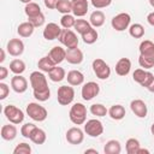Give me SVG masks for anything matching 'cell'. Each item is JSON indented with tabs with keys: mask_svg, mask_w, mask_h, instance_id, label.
Masks as SVG:
<instances>
[{
	"mask_svg": "<svg viewBox=\"0 0 154 154\" xmlns=\"http://www.w3.org/2000/svg\"><path fill=\"white\" fill-rule=\"evenodd\" d=\"M73 28L77 31V34L83 35L84 32H87L91 28V24L88 20H85V19H76V23H75Z\"/></svg>",
	"mask_w": 154,
	"mask_h": 154,
	"instance_id": "cell-35",
	"label": "cell"
},
{
	"mask_svg": "<svg viewBox=\"0 0 154 154\" xmlns=\"http://www.w3.org/2000/svg\"><path fill=\"white\" fill-rule=\"evenodd\" d=\"M75 23H76V19H75V16L67 13V14H63V17L60 18V25L64 28V29H71L75 26Z\"/></svg>",
	"mask_w": 154,
	"mask_h": 154,
	"instance_id": "cell-39",
	"label": "cell"
},
{
	"mask_svg": "<svg viewBox=\"0 0 154 154\" xmlns=\"http://www.w3.org/2000/svg\"><path fill=\"white\" fill-rule=\"evenodd\" d=\"M8 75V69L5 66H0V81H4Z\"/></svg>",
	"mask_w": 154,
	"mask_h": 154,
	"instance_id": "cell-47",
	"label": "cell"
},
{
	"mask_svg": "<svg viewBox=\"0 0 154 154\" xmlns=\"http://www.w3.org/2000/svg\"><path fill=\"white\" fill-rule=\"evenodd\" d=\"M10 94V87L4 83V82H0V100H5Z\"/></svg>",
	"mask_w": 154,
	"mask_h": 154,
	"instance_id": "cell-45",
	"label": "cell"
},
{
	"mask_svg": "<svg viewBox=\"0 0 154 154\" xmlns=\"http://www.w3.org/2000/svg\"><path fill=\"white\" fill-rule=\"evenodd\" d=\"M126 114L125 107L122 105H113L109 107L108 109V116L113 119V120H122Z\"/></svg>",
	"mask_w": 154,
	"mask_h": 154,
	"instance_id": "cell-25",
	"label": "cell"
},
{
	"mask_svg": "<svg viewBox=\"0 0 154 154\" xmlns=\"http://www.w3.org/2000/svg\"><path fill=\"white\" fill-rule=\"evenodd\" d=\"M122 152V144L118 140H109L106 142L103 147L105 154H120Z\"/></svg>",
	"mask_w": 154,
	"mask_h": 154,
	"instance_id": "cell-26",
	"label": "cell"
},
{
	"mask_svg": "<svg viewBox=\"0 0 154 154\" xmlns=\"http://www.w3.org/2000/svg\"><path fill=\"white\" fill-rule=\"evenodd\" d=\"M24 12L25 14L29 17H34L38 13H41V8H40V5L36 4V2H29V4H25V7H24Z\"/></svg>",
	"mask_w": 154,
	"mask_h": 154,
	"instance_id": "cell-38",
	"label": "cell"
},
{
	"mask_svg": "<svg viewBox=\"0 0 154 154\" xmlns=\"http://www.w3.org/2000/svg\"><path fill=\"white\" fill-rule=\"evenodd\" d=\"M4 114H5L6 119L10 123L16 124V125L23 123V120H24V112L20 108H18L17 106H14V105H7V106H5Z\"/></svg>",
	"mask_w": 154,
	"mask_h": 154,
	"instance_id": "cell-6",
	"label": "cell"
},
{
	"mask_svg": "<svg viewBox=\"0 0 154 154\" xmlns=\"http://www.w3.org/2000/svg\"><path fill=\"white\" fill-rule=\"evenodd\" d=\"M19 1H22V2H24V4H29V2H31L32 0H19Z\"/></svg>",
	"mask_w": 154,
	"mask_h": 154,
	"instance_id": "cell-54",
	"label": "cell"
},
{
	"mask_svg": "<svg viewBox=\"0 0 154 154\" xmlns=\"http://www.w3.org/2000/svg\"><path fill=\"white\" fill-rule=\"evenodd\" d=\"M84 153H85V154H88V153H94V154H97V150H96V149H85V150H84Z\"/></svg>",
	"mask_w": 154,
	"mask_h": 154,
	"instance_id": "cell-52",
	"label": "cell"
},
{
	"mask_svg": "<svg viewBox=\"0 0 154 154\" xmlns=\"http://www.w3.org/2000/svg\"><path fill=\"white\" fill-rule=\"evenodd\" d=\"M55 10L63 14H67L70 12H72V4L71 0H59L57 2Z\"/></svg>",
	"mask_w": 154,
	"mask_h": 154,
	"instance_id": "cell-34",
	"label": "cell"
},
{
	"mask_svg": "<svg viewBox=\"0 0 154 154\" xmlns=\"http://www.w3.org/2000/svg\"><path fill=\"white\" fill-rule=\"evenodd\" d=\"M28 20H29L35 28H40V26H42V25L45 24V14L41 12V13L34 16V17H29Z\"/></svg>",
	"mask_w": 154,
	"mask_h": 154,
	"instance_id": "cell-43",
	"label": "cell"
},
{
	"mask_svg": "<svg viewBox=\"0 0 154 154\" xmlns=\"http://www.w3.org/2000/svg\"><path fill=\"white\" fill-rule=\"evenodd\" d=\"M89 111L93 116H96V117H105L108 113V109L102 103H93L90 106Z\"/></svg>",
	"mask_w": 154,
	"mask_h": 154,
	"instance_id": "cell-37",
	"label": "cell"
},
{
	"mask_svg": "<svg viewBox=\"0 0 154 154\" xmlns=\"http://www.w3.org/2000/svg\"><path fill=\"white\" fill-rule=\"evenodd\" d=\"M36 125L32 124V123H25L24 125H22L20 128V135L24 137V138H30L32 131L35 130Z\"/></svg>",
	"mask_w": 154,
	"mask_h": 154,
	"instance_id": "cell-41",
	"label": "cell"
},
{
	"mask_svg": "<svg viewBox=\"0 0 154 154\" xmlns=\"http://www.w3.org/2000/svg\"><path fill=\"white\" fill-rule=\"evenodd\" d=\"M93 7L95 8H105V7H108L111 4H112V0H90Z\"/></svg>",
	"mask_w": 154,
	"mask_h": 154,
	"instance_id": "cell-44",
	"label": "cell"
},
{
	"mask_svg": "<svg viewBox=\"0 0 154 154\" xmlns=\"http://www.w3.org/2000/svg\"><path fill=\"white\" fill-rule=\"evenodd\" d=\"M147 89L150 91V93H154V77H153V79H152V82L148 84V87H147Z\"/></svg>",
	"mask_w": 154,
	"mask_h": 154,
	"instance_id": "cell-49",
	"label": "cell"
},
{
	"mask_svg": "<svg viewBox=\"0 0 154 154\" xmlns=\"http://www.w3.org/2000/svg\"><path fill=\"white\" fill-rule=\"evenodd\" d=\"M140 147H141L140 141L137 138H134V137L129 138L125 143V149H126L128 154H137V150Z\"/></svg>",
	"mask_w": 154,
	"mask_h": 154,
	"instance_id": "cell-36",
	"label": "cell"
},
{
	"mask_svg": "<svg viewBox=\"0 0 154 154\" xmlns=\"http://www.w3.org/2000/svg\"><path fill=\"white\" fill-rule=\"evenodd\" d=\"M137 154H149V150L148 149H146V148H138V150H137Z\"/></svg>",
	"mask_w": 154,
	"mask_h": 154,
	"instance_id": "cell-50",
	"label": "cell"
},
{
	"mask_svg": "<svg viewBox=\"0 0 154 154\" xmlns=\"http://www.w3.org/2000/svg\"><path fill=\"white\" fill-rule=\"evenodd\" d=\"M48 57L54 61L55 65H59L60 63H63L66 58V49L60 47V46H55L53 47L49 53H48Z\"/></svg>",
	"mask_w": 154,
	"mask_h": 154,
	"instance_id": "cell-21",
	"label": "cell"
},
{
	"mask_svg": "<svg viewBox=\"0 0 154 154\" xmlns=\"http://www.w3.org/2000/svg\"><path fill=\"white\" fill-rule=\"evenodd\" d=\"M30 153H31V147L29 143L25 142L17 144L16 148L13 149V154H30Z\"/></svg>",
	"mask_w": 154,
	"mask_h": 154,
	"instance_id": "cell-42",
	"label": "cell"
},
{
	"mask_svg": "<svg viewBox=\"0 0 154 154\" xmlns=\"http://www.w3.org/2000/svg\"><path fill=\"white\" fill-rule=\"evenodd\" d=\"M29 140L31 142H34L35 144H43L46 142V140H47V135H46L45 130H42V129H40V128L36 126Z\"/></svg>",
	"mask_w": 154,
	"mask_h": 154,
	"instance_id": "cell-30",
	"label": "cell"
},
{
	"mask_svg": "<svg viewBox=\"0 0 154 154\" xmlns=\"http://www.w3.org/2000/svg\"><path fill=\"white\" fill-rule=\"evenodd\" d=\"M25 69H26L25 63L22 59H13L10 63V71L13 72L14 75H22L25 71Z\"/></svg>",
	"mask_w": 154,
	"mask_h": 154,
	"instance_id": "cell-31",
	"label": "cell"
},
{
	"mask_svg": "<svg viewBox=\"0 0 154 154\" xmlns=\"http://www.w3.org/2000/svg\"><path fill=\"white\" fill-rule=\"evenodd\" d=\"M130 23H131V16L126 12H120L116 14L111 20V25L116 31H124L125 29H129Z\"/></svg>",
	"mask_w": 154,
	"mask_h": 154,
	"instance_id": "cell-7",
	"label": "cell"
},
{
	"mask_svg": "<svg viewBox=\"0 0 154 154\" xmlns=\"http://www.w3.org/2000/svg\"><path fill=\"white\" fill-rule=\"evenodd\" d=\"M48 77H49V79L52 82L58 83V82H61L63 79L66 78V72H65V70L63 67L57 65V66H54V69L52 71L48 72Z\"/></svg>",
	"mask_w": 154,
	"mask_h": 154,
	"instance_id": "cell-28",
	"label": "cell"
},
{
	"mask_svg": "<svg viewBox=\"0 0 154 154\" xmlns=\"http://www.w3.org/2000/svg\"><path fill=\"white\" fill-rule=\"evenodd\" d=\"M72 4V13L75 17H83L88 12V0H71Z\"/></svg>",
	"mask_w": 154,
	"mask_h": 154,
	"instance_id": "cell-19",
	"label": "cell"
},
{
	"mask_svg": "<svg viewBox=\"0 0 154 154\" xmlns=\"http://www.w3.org/2000/svg\"><path fill=\"white\" fill-rule=\"evenodd\" d=\"M73 99H75V89L71 85H61L58 88L57 100L59 105L67 106L73 101Z\"/></svg>",
	"mask_w": 154,
	"mask_h": 154,
	"instance_id": "cell-5",
	"label": "cell"
},
{
	"mask_svg": "<svg viewBox=\"0 0 154 154\" xmlns=\"http://www.w3.org/2000/svg\"><path fill=\"white\" fill-rule=\"evenodd\" d=\"M130 108L132 111V113L138 117V118H146L147 113H148V107L146 105V102L141 99H135L130 102Z\"/></svg>",
	"mask_w": 154,
	"mask_h": 154,
	"instance_id": "cell-15",
	"label": "cell"
},
{
	"mask_svg": "<svg viewBox=\"0 0 154 154\" xmlns=\"http://www.w3.org/2000/svg\"><path fill=\"white\" fill-rule=\"evenodd\" d=\"M65 137L70 144H81L84 140V132L78 126H73L66 131Z\"/></svg>",
	"mask_w": 154,
	"mask_h": 154,
	"instance_id": "cell-13",
	"label": "cell"
},
{
	"mask_svg": "<svg viewBox=\"0 0 154 154\" xmlns=\"http://www.w3.org/2000/svg\"><path fill=\"white\" fill-rule=\"evenodd\" d=\"M149 4H150L152 7H154V0H149Z\"/></svg>",
	"mask_w": 154,
	"mask_h": 154,
	"instance_id": "cell-55",
	"label": "cell"
},
{
	"mask_svg": "<svg viewBox=\"0 0 154 154\" xmlns=\"http://www.w3.org/2000/svg\"><path fill=\"white\" fill-rule=\"evenodd\" d=\"M129 34L134 38H142L144 36V28L140 23H134L129 26Z\"/></svg>",
	"mask_w": 154,
	"mask_h": 154,
	"instance_id": "cell-32",
	"label": "cell"
},
{
	"mask_svg": "<svg viewBox=\"0 0 154 154\" xmlns=\"http://www.w3.org/2000/svg\"><path fill=\"white\" fill-rule=\"evenodd\" d=\"M6 49L10 55L19 57L24 52V43L20 38H11L6 45Z\"/></svg>",
	"mask_w": 154,
	"mask_h": 154,
	"instance_id": "cell-14",
	"label": "cell"
},
{
	"mask_svg": "<svg viewBox=\"0 0 154 154\" xmlns=\"http://www.w3.org/2000/svg\"><path fill=\"white\" fill-rule=\"evenodd\" d=\"M34 30H35V26L29 20L20 23L17 28V32L20 37H30L34 34Z\"/></svg>",
	"mask_w": 154,
	"mask_h": 154,
	"instance_id": "cell-27",
	"label": "cell"
},
{
	"mask_svg": "<svg viewBox=\"0 0 154 154\" xmlns=\"http://www.w3.org/2000/svg\"><path fill=\"white\" fill-rule=\"evenodd\" d=\"M84 132L90 137H99L103 132V125L99 119H89L84 123Z\"/></svg>",
	"mask_w": 154,
	"mask_h": 154,
	"instance_id": "cell-10",
	"label": "cell"
},
{
	"mask_svg": "<svg viewBox=\"0 0 154 154\" xmlns=\"http://www.w3.org/2000/svg\"><path fill=\"white\" fill-rule=\"evenodd\" d=\"M66 79H67V83L70 85L77 87V85L83 84V82H84V75L81 71H78V70H71V71L67 72Z\"/></svg>",
	"mask_w": 154,
	"mask_h": 154,
	"instance_id": "cell-22",
	"label": "cell"
},
{
	"mask_svg": "<svg viewBox=\"0 0 154 154\" xmlns=\"http://www.w3.org/2000/svg\"><path fill=\"white\" fill-rule=\"evenodd\" d=\"M140 57L138 64L141 67L148 70L154 67V42L150 40H143L138 47Z\"/></svg>",
	"mask_w": 154,
	"mask_h": 154,
	"instance_id": "cell-1",
	"label": "cell"
},
{
	"mask_svg": "<svg viewBox=\"0 0 154 154\" xmlns=\"http://www.w3.org/2000/svg\"><path fill=\"white\" fill-rule=\"evenodd\" d=\"M58 1H59V0H43L45 6H46L47 8H49V10L55 8V6H57V2H58Z\"/></svg>",
	"mask_w": 154,
	"mask_h": 154,
	"instance_id": "cell-46",
	"label": "cell"
},
{
	"mask_svg": "<svg viewBox=\"0 0 154 154\" xmlns=\"http://www.w3.org/2000/svg\"><path fill=\"white\" fill-rule=\"evenodd\" d=\"M32 94H34V97L38 101V102H45L47 101L49 97H51V90L49 88L48 89H45V90H32Z\"/></svg>",
	"mask_w": 154,
	"mask_h": 154,
	"instance_id": "cell-40",
	"label": "cell"
},
{
	"mask_svg": "<svg viewBox=\"0 0 154 154\" xmlns=\"http://www.w3.org/2000/svg\"><path fill=\"white\" fill-rule=\"evenodd\" d=\"M154 75L150 71H147L146 69H136L132 73V78L136 83H138L141 87L147 88L148 84L152 82Z\"/></svg>",
	"mask_w": 154,
	"mask_h": 154,
	"instance_id": "cell-12",
	"label": "cell"
},
{
	"mask_svg": "<svg viewBox=\"0 0 154 154\" xmlns=\"http://www.w3.org/2000/svg\"><path fill=\"white\" fill-rule=\"evenodd\" d=\"M147 22H148L152 26H154V12L148 13V16H147Z\"/></svg>",
	"mask_w": 154,
	"mask_h": 154,
	"instance_id": "cell-48",
	"label": "cell"
},
{
	"mask_svg": "<svg viewBox=\"0 0 154 154\" xmlns=\"http://www.w3.org/2000/svg\"><path fill=\"white\" fill-rule=\"evenodd\" d=\"M150 132H152V135L154 136V123H153L152 126H150Z\"/></svg>",
	"mask_w": 154,
	"mask_h": 154,
	"instance_id": "cell-53",
	"label": "cell"
},
{
	"mask_svg": "<svg viewBox=\"0 0 154 154\" xmlns=\"http://www.w3.org/2000/svg\"><path fill=\"white\" fill-rule=\"evenodd\" d=\"M91 67H93V71H94V73L96 75V77L99 79L103 81V79H107L111 76V67H109V65L105 60H102L100 58H96V59L93 60Z\"/></svg>",
	"mask_w": 154,
	"mask_h": 154,
	"instance_id": "cell-4",
	"label": "cell"
},
{
	"mask_svg": "<svg viewBox=\"0 0 154 154\" xmlns=\"http://www.w3.org/2000/svg\"><path fill=\"white\" fill-rule=\"evenodd\" d=\"M5 61V49H1V57H0V63Z\"/></svg>",
	"mask_w": 154,
	"mask_h": 154,
	"instance_id": "cell-51",
	"label": "cell"
},
{
	"mask_svg": "<svg viewBox=\"0 0 154 154\" xmlns=\"http://www.w3.org/2000/svg\"><path fill=\"white\" fill-rule=\"evenodd\" d=\"M99 93H100V85L93 81L84 83L82 87V90H81V95H82L83 100H85V101L93 100L95 96L99 95Z\"/></svg>",
	"mask_w": 154,
	"mask_h": 154,
	"instance_id": "cell-11",
	"label": "cell"
},
{
	"mask_svg": "<svg viewBox=\"0 0 154 154\" xmlns=\"http://www.w3.org/2000/svg\"><path fill=\"white\" fill-rule=\"evenodd\" d=\"M16 124H7V125H2L1 128V138L5 141H12L16 138L17 136V128L14 126Z\"/></svg>",
	"mask_w": 154,
	"mask_h": 154,
	"instance_id": "cell-23",
	"label": "cell"
},
{
	"mask_svg": "<svg viewBox=\"0 0 154 154\" xmlns=\"http://www.w3.org/2000/svg\"><path fill=\"white\" fill-rule=\"evenodd\" d=\"M29 81H30V85L32 90L38 91V90L48 89V82L42 71H32L29 76Z\"/></svg>",
	"mask_w": 154,
	"mask_h": 154,
	"instance_id": "cell-8",
	"label": "cell"
},
{
	"mask_svg": "<svg viewBox=\"0 0 154 154\" xmlns=\"http://www.w3.org/2000/svg\"><path fill=\"white\" fill-rule=\"evenodd\" d=\"M58 40L67 49L69 48H76V47H78V37H77L76 32L72 31V30H70V29H63Z\"/></svg>",
	"mask_w": 154,
	"mask_h": 154,
	"instance_id": "cell-9",
	"label": "cell"
},
{
	"mask_svg": "<svg viewBox=\"0 0 154 154\" xmlns=\"http://www.w3.org/2000/svg\"><path fill=\"white\" fill-rule=\"evenodd\" d=\"M61 28L57 24V23H48L45 29H43V37L47 40V41H52V40H55V38H59L60 34H61Z\"/></svg>",
	"mask_w": 154,
	"mask_h": 154,
	"instance_id": "cell-16",
	"label": "cell"
},
{
	"mask_svg": "<svg viewBox=\"0 0 154 154\" xmlns=\"http://www.w3.org/2000/svg\"><path fill=\"white\" fill-rule=\"evenodd\" d=\"M131 70V60L129 58H120L116 64V73L118 76H128Z\"/></svg>",
	"mask_w": 154,
	"mask_h": 154,
	"instance_id": "cell-20",
	"label": "cell"
},
{
	"mask_svg": "<svg viewBox=\"0 0 154 154\" xmlns=\"http://www.w3.org/2000/svg\"><path fill=\"white\" fill-rule=\"evenodd\" d=\"M84 57H83V52L76 47V48H69L66 49V58L65 60L69 63V64H72V65H78L83 61Z\"/></svg>",
	"mask_w": 154,
	"mask_h": 154,
	"instance_id": "cell-18",
	"label": "cell"
},
{
	"mask_svg": "<svg viewBox=\"0 0 154 154\" xmlns=\"http://www.w3.org/2000/svg\"><path fill=\"white\" fill-rule=\"evenodd\" d=\"M11 88L18 94H23L28 89V81L22 75H14L11 78Z\"/></svg>",
	"mask_w": 154,
	"mask_h": 154,
	"instance_id": "cell-17",
	"label": "cell"
},
{
	"mask_svg": "<svg viewBox=\"0 0 154 154\" xmlns=\"http://www.w3.org/2000/svg\"><path fill=\"white\" fill-rule=\"evenodd\" d=\"M69 118L75 125H82L87 120V107L81 103L76 102L71 106L69 112Z\"/></svg>",
	"mask_w": 154,
	"mask_h": 154,
	"instance_id": "cell-2",
	"label": "cell"
},
{
	"mask_svg": "<svg viewBox=\"0 0 154 154\" xmlns=\"http://www.w3.org/2000/svg\"><path fill=\"white\" fill-rule=\"evenodd\" d=\"M105 20H106V17H105V13L100 10H96L94 12L90 13V17H89V23L91 24L93 28H100L105 24Z\"/></svg>",
	"mask_w": 154,
	"mask_h": 154,
	"instance_id": "cell-24",
	"label": "cell"
},
{
	"mask_svg": "<svg viewBox=\"0 0 154 154\" xmlns=\"http://www.w3.org/2000/svg\"><path fill=\"white\" fill-rule=\"evenodd\" d=\"M81 36H82L84 43H87V45H93V43H95V42L97 41L99 34H97L96 29H94V28L91 26L87 32H84V34L81 35Z\"/></svg>",
	"mask_w": 154,
	"mask_h": 154,
	"instance_id": "cell-33",
	"label": "cell"
},
{
	"mask_svg": "<svg viewBox=\"0 0 154 154\" xmlns=\"http://www.w3.org/2000/svg\"><path fill=\"white\" fill-rule=\"evenodd\" d=\"M26 114L35 122H43L46 120L47 116H48V112L47 109L41 106L38 102H30L26 105Z\"/></svg>",
	"mask_w": 154,
	"mask_h": 154,
	"instance_id": "cell-3",
	"label": "cell"
},
{
	"mask_svg": "<svg viewBox=\"0 0 154 154\" xmlns=\"http://www.w3.org/2000/svg\"><path fill=\"white\" fill-rule=\"evenodd\" d=\"M54 66H57V65L54 64V61H53L48 55L42 57V58L38 60V63H37V67H38V70L42 71V72H49V71H52V70L54 69Z\"/></svg>",
	"mask_w": 154,
	"mask_h": 154,
	"instance_id": "cell-29",
	"label": "cell"
}]
</instances>
